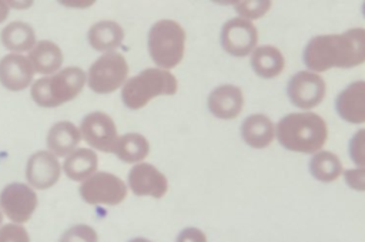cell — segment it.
Wrapping results in <instances>:
<instances>
[{"label": "cell", "instance_id": "obj_1", "mask_svg": "<svg viewBox=\"0 0 365 242\" xmlns=\"http://www.w3.org/2000/svg\"><path fill=\"white\" fill-rule=\"evenodd\" d=\"M309 71L321 73L329 68H349L365 63V28L354 27L338 34L312 37L302 54Z\"/></svg>", "mask_w": 365, "mask_h": 242}, {"label": "cell", "instance_id": "obj_2", "mask_svg": "<svg viewBox=\"0 0 365 242\" xmlns=\"http://www.w3.org/2000/svg\"><path fill=\"white\" fill-rule=\"evenodd\" d=\"M275 135L288 151L315 154L324 147L328 128L324 118L315 112H291L278 121Z\"/></svg>", "mask_w": 365, "mask_h": 242}, {"label": "cell", "instance_id": "obj_3", "mask_svg": "<svg viewBox=\"0 0 365 242\" xmlns=\"http://www.w3.org/2000/svg\"><path fill=\"white\" fill-rule=\"evenodd\" d=\"M86 81L87 75L80 67H66L51 75L36 80L31 84L30 94L37 105L53 108L80 94Z\"/></svg>", "mask_w": 365, "mask_h": 242}, {"label": "cell", "instance_id": "obj_4", "mask_svg": "<svg viewBox=\"0 0 365 242\" xmlns=\"http://www.w3.org/2000/svg\"><path fill=\"white\" fill-rule=\"evenodd\" d=\"M177 88L178 83L171 71L151 67L124 83L121 88V100L130 110H138L155 97L175 94Z\"/></svg>", "mask_w": 365, "mask_h": 242}, {"label": "cell", "instance_id": "obj_5", "mask_svg": "<svg viewBox=\"0 0 365 242\" xmlns=\"http://www.w3.org/2000/svg\"><path fill=\"white\" fill-rule=\"evenodd\" d=\"M147 47L151 60L158 68L170 70L180 64L184 56L185 31L180 23L163 19L155 21L147 37Z\"/></svg>", "mask_w": 365, "mask_h": 242}, {"label": "cell", "instance_id": "obj_6", "mask_svg": "<svg viewBox=\"0 0 365 242\" xmlns=\"http://www.w3.org/2000/svg\"><path fill=\"white\" fill-rule=\"evenodd\" d=\"M128 64L117 51L104 53L88 68L87 84L97 94H110L127 81Z\"/></svg>", "mask_w": 365, "mask_h": 242}, {"label": "cell", "instance_id": "obj_7", "mask_svg": "<svg viewBox=\"0 0 365 242\" xmlns=\"http://www.w3.org/2000/svg\"><path fill=\"white\" fill-rule=\"evenodd\" d=\"M78 192L90 205H118L127 196V185L117 175L101 171L84 179Z\"/></svg>", "mask_w": 365, "mask_h": 242}, {"label": "cell", "instance_id": "obj_8", "mask_svg": "<svg viewBox=\"0 0 365 242\" xmlns=\"http://www.w3.org/2000/svg\"><path fill=\"white\" fill-rule=\"evenodd\" d=\"M80 134L91 148L101 152H114L120 137L115 122L103 111L87 114L80 124Z\"/></svg>", "mask_w": 365, "mask_h": 242}, {"label": "cell", "instance_id": "obj_9", "mask_svg": "<svg viewBox=\"0 0 365 242\" xmlns=\"http://www.w3.org/2000/svg\"><path fill=\"white\" fill-rule=\"evenodd\" d=\"M37 208V195L30 185L11 182L0 192V211L13 222H27Z\"/></svg>", "mask_w": 365, "mask_h": 242}, {"label": "cell", "instance_id": "obj_10", "mask_svg": "<svg viewBox=\"0 0 365 242\" xmlns=\"http://www.w3.org/2000/svg\"><path fill=\"white\" fill-rule=\"evenodd\" d=\"M327 85L324 78L309 70L295 73L287 85L289 101L302 110L317 107L325 97Z\"/></svg>", "mask_w": 365, "mask_h": 242}, {"label": "cell", "instance_id": "obj_11", "mask_svg": "<svg viewBox=\"0 0 365 242\" xmlns=\"http://www.w3.org/2000/svg\"><path fill=\"white\" fill-rule=\"evenodd\" d=\"M220 41L222 48L235 57H244L254 51L258 41V30L242 17H234L224 23Z\"/></svg>", "mask_w": 365, "mask_h": 242}, {"label": "cell", "instance_id": "obj_12", "mask_svg": "<svg viewBox=\"0 0 365 242\" xmlns=\"http://www.w3.org/2000/svg\"><path fill=\"white\" fill-rule=\"evenodd\" d=\"M128 186L137 196L161 198L168 189V181L154 165L138 162L128 172Z\"/></svg>", "mask_w": 365, "mask_h": 242}, {"label": "cell", "instance_id": "obj_13", "mask_svg": "<svg viewBox=\"0 0 365 242\" xmlns=\"http://www.w3.org/2000/svg\"><path fill=\"white\" fill-rule=\"evenodd\" d=\"M60 174V162L57 157L50 151H37L27 161L26 177L33 188H51L58 181Z\"/></svg>", "mask_w": 365, "mask_h": 242}, {"label": "cell", "instance_id": "obj_14", "mask_svg": "<svg viewBox=\"0 0 365 242\" xmlns=\"http://www.w3.org/2000/svg\"><path fill=\"white\" fill-rule=\"evenodd\" d=\"M33 67L23 54L10 53L0 60V84L10 91H21L33 83Z\"/></svg>", "mask_w": 365, "mask_h": 242}, {"label": "cell", "instance_id": "obj_15", "mask_svg": "<svg viewBox=\"0 0 365 242\" xmlns=\"http://www.w3.org/2000/svg\"><path fill=\"white\" fill-rule=\"evenodd\" d=\"M335 110L344 121L365 122V80L346 85L335 98Z\"/></svg>", "mask_w": 365, "mask_h": 242}, {"label": "cell", "instance_id": "obj_16", "mask_svg": "<svg viewBox=\"0 0 365 242\" xmlns=\"http://www.w3.org/2000/svg\"><path fill=\"white\" fill-rule=\"evenodd\" d=\"M207 105L214 117L221 120H231L241 112L244 105V95L240 87L234 84H222L210 93Z\"/></svg>", "mask_w": 365, "mask_h": 242}, {"label": "cell", "instance_id": "obj_17", "mask_svg": "<svg viewBox=\"0 0 365 242\" xmlns=\"http://www.w3.org/2000/svg\"><path fill=\"white\" fill-rule=\"evenodd\" d=\"M81 140L80 130L71 121H58L51 125L47 134V148L51 154L58 157H67L73 152Z\"/></svg>", "mask_w": 365, "mask_h": 242}, {"label": "cell", "instance_id": "obj_18", "mask_svg": "<svg viewBox=\"0 0 365 242\" xmlns=\"http://www.w3.org/2000/svg\"><path fill=\"white\" fill-rule=\"evenodd\" d=\"M27 58L34 73L46 75L57 73L61 70L63 64V53L60 47L50 40H41L36 43V46L29 51Z\"/></svg>", "mask_w": 365, "mask_h": 242}, {"label": "cell", "instance_id": "obj_19", "mask_svg": "<svg viewBox=\"0 0 365 242\" xmlns=\"http://www.w3.org/2000/svg\"><path fill=\"white\" fill-rule=\"evenodd\" d=\"M241 137L252 148L268 147L275 137L272 121L264 114H251L241 124Z\"/></svg>", "mask_w": 365, "mask_h": 242}, {"label": "cell", "instance_id": "obj_20", "mask_svg": "<svg viewBox=\"0 0 365 242\" xmlns=\"http://www.w3.org/2000/svg\"><path fill=\"white\" fill-rule=\"evenodd\" d=\"M124 38L123 27L113 20H100L87 31L88 44L101 53L114 51Z\"/></svg>", "mask_w": 365, "mask_h": 242}, {"label": "cell", "instance_id": "obj_21", "mask_svg": "<svg viewBox=\"0 0 365 242\" xmlns=\"http://www.w3.org/2000/svg\"><path fill=\"white\" fill-rule=\"evenodd\" d=\"M284 56L275 46H257L251 53V67L262 78L277 77L284 70Z\"/></svg>", "mask_w": 365, "mask_h": 242}, {"label": "cell", "instance_id": "obj_22", "mask_svg": "<svg viewBox=\"0 0 365 242\" xmlns=\"http://www.w3.org/2000/svg\"><path fill=\"white\" fill-rule=\"evenodd\" d=\"M0 40L7 50L20 54L36 46V31L26 21H11L1 30Z\"/></svg>", "mask_w": 365, "mask_h": 242}, {"label": "cell", "instance_id": "obj_23", "mask_svg": "<svg viewBox=\"0 0 365 242\" xmlns=\"http://www.w3.org/2000/svg\"><path fill=\"white\" fill-rule=\"evenodd\" d=\"M98 158L93 149L76 148L63 162L64 174L73 181H84L97 169Z\"/></svg>", "mask_w": 365, "mask_h": 242}, {"label": "cell", "instance_id": "obj_24", "mask_svg": "<svg viewBox=\"0 0 365 242\" xmlns=\"http://www.w3.org/2000/svg\"><path fill=\"white\" fill-rule=\"evenodd\" d=\"M150 152V144L147 138L138 132H127L118 137L114 154L123 162L138 164Z\"/></svg>", "mask_w": 365, "mask_h": 242}, {"label": "cell", "instance_id": "obj_25", "mask_svg": "<svg viewBox=\"0 0 365 242\" xmlns=\"http://www.w3.org/2000/svg\"><path fill=\"white\" fill-rule=\"evenodd\" d=\"M309 172L321 182H332L342 174V162L334 152L319 149L309 159Z\"/></svg>", "mask_w": 365, "mask_h": 242}, {"label": "cell", "instance_id": "obj_26", "mask_svg": "<svg viewBox=\"0 0 365 242\" xmlns=\"http://www.w3.org/2000/svg\"><path fill=\"white\" fill-rule=\"evenodd\" d=\"M271 7V1L268 0H244V1H235L234 9L240 14L238 17H242L248 21H252L254 19L262 17Z\"/></svg>", "mask_w": 365, "mask_h": 242}, {"label": "cell", "instance_id": "obj_27", "mask_svg": "<svg viewBox=\"0 0 365 242\" xmlns=\"http://www.w3.org/2000/svg\"><path fill=\"white\" fill-rule=\"evenodd\" d=\"M58 242H98V236L94 228L80 223L68 228Z\"/></svg>", "mask_w": 365, "mask_h": 242}, {"label": "cell", "instance_id": "obj_28", "mask_svg": "<svg viewBox=\"0 0 365 242\" xmlns=\"http://www.w3.org/2000/svg\"><path fill=\"white\" fill-rule=\"evenodd\" d=\"M349 157L358 167H365V128L358 130L349 140Z\"/></svg>", "mask_w": 365, "mask_h": 242}, {"label": "cell", "instance_id": "obj_29", "mask_svg": "<svg viewBox=\"0 0 365 242\" xmlns=\"http://www.w3.org/2000/svg\"><path fill=\"white\" fill-rule=\"evenodd\" d=\"M0 242H30V238L24 226L7 223L0 228Z\"/></svg>", "mask_w": 365, "mask_h": 242}, {"label": "cell", "instance_id": "obj_30", "mask_svg": "<svg viewBox=\"0 0 365 242\" xmlns=\"http://www.w3.org/2000/svg\"><path fill=\"white\" fill-rule=\"evenodd\" d=\"M345 184L355 191H365V167H356L344 172Z\"/></svg>", "mask_w": 365, "mask_h": 242}, {"label": "cell", "instance_id": "obj_31", "mask_svg": "<svg viewBox=\"0 0 365 242\" xmlns=\"http://www.w3.org/2000/svg\"><path fill=\"white\" fill-rule=\"evenodd\" d=\"M178 242H207V236L204 235V232L198 228H194V226H188V228H184L177 239Z\"/></svg>", "mask_w": 365, "mask_h": 242}, {"label": "cell", "instance_id": "obj_32", "mask_svg": "<svg viewBox=\"0 0 365 242\" xmlns=\"http://www.w3.org/2000/svg\"><path fill=\"white\" fill-rule=\"evenodd\" d=\"M9 9H10V6L7 1H0V23L6 20V17L9 14Z\"/></svg>", "mask_w": 365, "mask_h": 242}, {"label": "cell", "instance_id": "obj_33", "mask_svg": "<svg viewBox=\"0 0 365 242\" xmlns=\"http://www.w3.org/2000/svg\"><path fill=\"white\" fill-rule=\"evenodd\" d=\"M128 242H153V241L145 239V238H133V239H130Z\"/></svg>", "mask_w": 365, "mask_h": 242}, {"label": "cell", "instance_id": "obj_34", "mask_svg": "<svg viewBox=\"0 0 365 242\" xmlns=\"http://www.w3.org/2000/svg\"><path fill=\"white\" fill-rule=\"evenodd\" d=\"M362 13H364V16H365V3L362 4Z\"/></svg>", "mask_w": 365, "mask_h": 242}, {"label": "cell", "instance_id": "obj_35", "mask_svg": "<svg viewBox=\"0 0 365 242\" xmlns=\"http://www.w3.org/2000/svg\"><path fill=\"white\" fill-rule=\"evenodd\" d=\"M1 221H3V215H1V211H0V225H1Z\"/></svg>", "mask_w": 365, "mask_h": 242}, {"label": "cell", "instance_id": "obj_36", "mask_svg": "<svg viewBox=\"0 0 365 242\" xmlns=\"http://www.w3.org/2000/svg\"><path fill=\"white\" fill-rule=\"evenodd\" d=\"M175 242H178V241H175Z\"/></svg>", "mask_w": 365, "mask_h": 242}]
</instances>
